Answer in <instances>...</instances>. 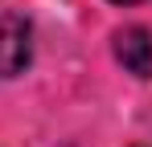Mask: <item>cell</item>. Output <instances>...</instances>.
I'll return each mask as SVG.
<instances>
[{"instance_id": "cell-1", "label": "cell", "mask_w": 152, "mask_h": 147, "mask_svg": "<svg viewBox=\"0 0 152 147\" xmlns=\"http://www.w3.org/2000/svg\"><path fill=\"white\" fill-rule=\"evenodd\" d=\"M33 29L21 12H0V78H12L29 66Z\"/></svg>"}, {"instance_id": "cell-2", "label": "cell", "mask_w": 152, "mask_h": 147, "mask_svg": "<svg viewBox=\"0 0 152 147\" xmlns=\"http://www.w3.org/2000/svg\"><path fill=\"white\" fill-rule=\"evenodd\" d=\"M115 57H119L136 78H152V33L144 24L119 29V33H115Z\"/></svg>"}, {"instance_id": "cell-3", "label": "cell", "mask_w": 152, "mask_h": 147, "mask_svg": "<svg viewBox=\"0 0 152 147\" xmlns=\"http://www.w3.org/2000/svg\"><path fill=\"white\" fill-rule=\"evenodd\" d=\"M115 4H140V0H115Z\"/></svg>"}]
</instances>
